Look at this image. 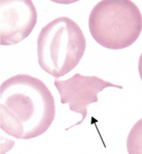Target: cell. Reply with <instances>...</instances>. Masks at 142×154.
<instances>
[{
  "label": "cell",
  "instance_id": "cell-1",
  "mask_svg": "<svg viewBox=\"0 0 142 154\" xmlns=\"http://www.w3.org/2000/svg\"><path fill=\"white\" fill-rule=\"evenodd\" d=\"M56 115L55 98L41 80L16 75L0 86V127L6 134L30 140L43 134Z\"/></svg>",
  "mask_w": 142,
  "mask_h": 154
},
{
  "label": "cell",
  "instance_id": "cell-2",
  "mask_svg": "<svg viewBox=\"0 0 142 154\" xmlns=\"http://www.w3.org/2000/svg\"><path fill=\"white\" fill-rule=\"evenodd\" d=\"M87 41L76 22L68 17L51 21L37 37V60L43 72L56 79L73 70L84 55Z\"/></svg>",
  "mask_w": 142,
  "mask_h": 154
},
{
  "label": "cell",
  "instance_id": "cell-3",
  "mask_svg": "<svg viewBox=\"0 0 142 154\" xmlns=\"http://www.w3.org/2000/svg\"><path fill=\"white\" fill-rule=\"evenodd\" d=\"M89 30L103 48L126 49L141 34V11L131 0H102L91 11Z\"/></svg>",
  "mask_w": 142,
  "mask_h": 154
},
{
  "label": "cell",
  "instance_id": "cell-4",
  "mask_svg": "<svg viewBox=\"0 0 142 154\" xmlns=\"http://www.w3.org/2000/svg\"><path fill=\"white\" fill-rule=\"evenodd\" d=\"M55 86L60 94L61 103L68 105L72 112L81 115V119L66 130L81 124L87 116V106L98 101V93L105 88L123 89L122 85L104 81L96 75H82L75 73L67 80H55Z\"/></svg>",
  "mask_w": 142,
  "mask_h": 154
},
{
  "label": "cell",
  "instance_id": "cell-5",
  "mask_svg": "<svg viewBox=\"0 0 142 154\" xmlns=\"http://www.w3.org/2000/svg\"><path fill=\"white\" fill-rule=\"evenodd\" d=\"M37 23V11L31 0L0 1V45L13 46L24 41Z\"/></svg>",
  "mask_w": 142,
  "mask_h": 154
},
{
  "label": "cell",
  "instance_id": "cell-6",
  "mask_svg": "<svg viewBox=\"0 0 142 154\" xmlns=\"http://www.w3.org/2000/svg\"><path fill=\"white\" fill-rule=\"evenodd\" d=\"M128 154H142V118L130 130L127 138Z\"/></svg>",
  "mask_w": 142,
  "mask_h": 154
},
{
  "label": "cell",
  "instance_id": "cell-7",
  "mask_svg": "<svg viewBox=\"0 0 142 154\" xmlns=\"http://www.w3.org/2000/svg\"><path fill=\"white\" fill-rule=\"evenodd\" d=\"M138 72L139 75H140V79L142 81V53L140 57H139V60H138Z\"/></svg>",
  "mask_w": 142,
  "mask_h": 154
}]
</instances>
